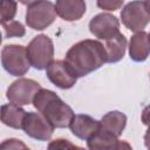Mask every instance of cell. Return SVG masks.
Returning a JSON list of instances; mask_svg holds the SVG:
<instances>
[{
    "instance_id": "6da1fadb",
    "label": "cell",
    "mask_w": 150,
    "mask_h": 150,
    "mask_svg": "<svg viewBox=\"0 0 150 150\" xmlns=\"http://www.w3.org/2000/svg\"><path fill=\"white\" fill-rule=\"evenodd\" d=\"M64 61L77 77H83L107 63L105 48L97 40L86 39L69 48Z\"/></svg>"
},
{
    "instance_id": "7a4b0ae2",
    "label": "cell",
    "mask_w": 150,
    "mask_h": 150,
    "mask_svg": "<svg viewBox=\"0 0 150 150\" xmlns=\"http://www.w3.org/2000/svg\"><path fill=\"white\" fill-rule=\"evenodd\" d=\"M33 105L54 128H67L75 117L73 109L49 89L39 90L33 100Z\"/></svg>"
},
{
    "instance_id": "3957f363",
    "label": "cell",
    "mask_w": 150,
    "mask_h": 150,
    "mask_svg": "<svg viewBox=\"0 0 150 150\" xmlns=\"http://www.w3.org/2000/svg\"><path fill=\"white\" fill-rule=\"evenodd\" d=\"M23 4L27 5L26 23L29 28L42 30L55 21L57 15L55 4L50 1H29Z\"/></svg>"
},
{
    "instance_id": "277c9868",
    "label": "cell",
    "mask_w": 150,
    "mask_h": 150,
    "mask_svg": "<svg viewBox=\"0 0 150 150\" xmlns=\"http://www.w3.org/2000/svg\"><path fill=\"white\" fill-rule=\"evenodd\" d=\"M27 55L30 66L35 69H47V67L54 61V45L52 39L45 34L34 36L27 46Z\"/></svg>"
},
{
    "instance_id": "5b68a950",
    "label": "cell",
    "mask_w": 150,
    "mask_h": 150,
    "mask_svg": "<svg viewBox=\"0 0 150 150\" xmlns=\"http://www.w3.org/2000/svg\"><path fill=\"white\" fill-rule=\"evenodd\" d=\"M1 63L5 70L9 73V75H25L30 67V62L27 55V48L21 45L5 46L1 50Z\"/></svg>"
},
{
    "instance_id": "8992f818",
    "label": "cell",
    "mask_w": 150,
    "mask_h": 150,
    "mask_svg": "<svg viewBox=\"0 0 150 150\" xmlns=\"http://www.w3.org/2000/svg\"><path fill=\"white\" fill-rule=\"evenodd\" d=\"M39 82L32 79H19L14 81L7 89L6 96L11 103H14L19 107L27 105L33 103V100L39 90H41Z\"/></svg>"
},
{
    "instance_id": "52a82bcc",
    "label": "cell",
    "mask_w": 150,
    "mask_h": 150,
    "mask_svg": "<svg viewBox=\"0 0 150 150\" xmlns=\"http://www.w3.org/2000/svg\"><path fill=\"white\" fill-rule=\"evenodd\" d=\"M122 23L131 32H142L150 22V14L148 13L144 1L128 2L121 11Z\"/></svg>"
},
{
    "instance_id": "ba28073f",
    "label": "cell",
    "mask_w": 150,
    "mask_h": 150,
    "mask_svg": "<svg viewBox=\"0 0 150 150\" xmlns=\"http://www.w3.org/2000/svg\"><path fill=\"white\" fill-rule=\"evenodd\" d=\"M22 130L29 137L38 141H49L54 132V127L41 112L29 111L26 114Z\"/></svg>"
},
{
    "instance_id": "9c48e42d",
    "label": "cell",
    "mask_w": 150,
    "mask_h": 150,
    "mask_svg": "<svg viewBox=\"0 0 150 150\" xmlns=\"http://www.w3.org/2000/svg\"><path fill=\"white\" fill-rule=\"evenodd\" d=\"M90 33L100 40H109L120 34L118 19L109 13H100L89 22Z\"/></svg>"
},
{
    "instance_id": "30bf717a",
    "label": "cell",
    "mask_w": 150,
    "mask_h": 150,
    "mask_svg": "<svg viewBox=\"0 0 150 150\" xmlns=\"http://www.w3.org/2000/svg\"><path fill=\"white\" fill-rule=\"evenodd\" d=\"M46 75L53 84L61 89H69L77 81V76L71 71L64 60L53 61L47 67Z\"/></svg>"
},
{
    "instance_id": "8fae6325",
    "label": "cell",
    "mask_w": 150,
    "mask_h": 150,
    "mask_svg": "<svg viewBox=\"0 0 150 150\" xmlns=\"http://www.w3.org/2000/svg\"><path fill=\"white\" fill-rule=\"evenodd\" d=\"M69 128L74 136H76L77 138L88 141L91 136H94L98 131L100 121L93 118L89 115L79 114V115H75Z\"/></svg>"
},
{
    "instance_id": "7c38bea8",
    "label": "cell",
    "mask_w": 150,
    "mask_h": 150,
    "mask_svg": "<svg viewBox=\"0 0 150 150\" xmlns=\"http://www.w3.org/2000/svg\"><path fill=\"white\" fill-rule=\"evenodd\" d=\"M130 59L136 62H143L150 55V40L144 30L135 33L129 41Z\"/></svg>"
},
{
    "instance_id": "4fadbf2b",
    "label": "cell",
    "mask_w": 150,
    "mask_h": 150,
    "mask_svg": "<svg viewBox=\"0 0 150 150\" xmlns=\"http://www.w3.org/2000/svg\"><path fill=\"white\" fill-rule=\"evenodd\" d=\"M55 9L60 18L66 21H76L86 13V2L82 0H59Z\"/></svg>"
},
{
    "instance_id": "5bb4252c",
    "label": "cell",
    "mask_w": 150,
    "mask_h": 150,
    "mask_svg": "<svg viewBox=\"0 0 150 150\" xmlns=\"http://www.w3.org/2000/svg\"><path fill=\"white\" fill-rule=\"evenodd\" d=\"M127 125V116L117 110L107 112L100 121V128L115 137H120Z\"/></svg>"
},
{
    "instance_id": "9a60e30c",
    "label": "cell",
    "mask_w": 150,
    "mask_h": 150,
    "mask_svg": "<svg viewBox=\"0 0 150 150\" xmlns=\"http://www.w3.org/2000/svg\"><path fill=\"white\" fill-rule=\"evenodd\" d=\"M27 111L14 103H7L1 107V122L13 129H22V123Z\"/></svg>"
},
{
    "instance_id": "2e32d148",
    "label": "cell",
    "mask_w": 150,
    "mask_h": 150,
    "mask_svg": "<svg viewBox=\"0 0 150 150\" xmlns=\"http://www.w3.org/2000/svg\"><path fill=\"white\" fill-rule=\"evenodd\" d=\"M127 38L120 33L112 39H109L105 41L104 48H105V54H107V63H115L122 60V57L125 54L127 49Z\"/></svg>"
},
{
    "instance_id": "e0dca14e",
    "label": "cell",
    "mask_w": 150,
    "mask_h": 150,
    "mask_svg": "<svg viewBox=\"0 0 150 150\" xmlns=\"http://www.w3.org/2000/svg\"><path fill=\"white\" fill-rule=\"evenodd\" d=\"M117 141V137L100 128L98 131L87 141V145L89 150H110Z\"/></svg>"
},
{
    "instance_id": "ac0fdd59",
    "label": "cell",
    "mask_w": 150,
    "mask_h": 150,
    "mask_svg": "<svg viewBox=\"0 0 150 150\" xmlns=\"http://www.w3.org/2000/svg\"><path fill=\"white\" fill-rule=\"evenodd\" d=\"M2 29H4V36L6 39L8 38H21L26 34V29L20 21L12 20L6 23H2Z\"/></svg>"
},
{
    "instance_id": "d6986e66",
    "label": "cell",
    "mask_w": 150,
    "mask_h": 150,
    "mask_svg": "<svg viewBox=\"0 0 150 150\" xmlns=\"http://www.w3.org/2000/svg\"><path fill=\"white\" fill-rule=\"evenodd\" d=\"M16 14V2L12 0L0 1V21L1 25L12 21Z\"/></svg>"
},
{
    "instance_id": "ffe728a7",
    "label": "cell",
    "mask_w": 150,
    "mask_h": 150,
    "mask_svg": "<svg viewBox=\"0 0 150 150\" xmlns=\"http://www.w3.org/2000/svg\"><path fill=\"white\" fill-rule=\"evenodd\" d=\"M0 150H30V149L22 141L18 138H8L1 143Z\"/></svg>"
},
{
    "instance_id": "44dd1931",
    "label": "cell",
    "mask_w": 150,
    "mask_h": 150,
    "mask_svg": "<svg viewBox=\"0 0 150 150\" xmlns=\"http://www.w3.org/2000/svg\"><path fill=\"white\" fill-rule=\"evenodd\" d=\"M73 145V143L69 139H64V138H57L52 141L48 146L47 150H68L70 146Z\"/></svg>"
},
{
    "instance_id": "7402d4cb",
    "label": "cell",
    "mask_w": 150,
    "mask_h": 150,
    "mask_svg": "<svg viewBox=\"0 0 150 150\" xmlns=\"http://www.w3.org/2000/svg\"><path fill=\"white\" fill-rule=\"evenodd\" d=\"M97 6L102 9H105V11H116L120 7L123 6V0H118V1H115V0H103V1H97Z\"/></svg>"
},
{
    "instance_id": "603a6c76",
    "label": "cell",
    "mask_w": 150,
    "mask_h": 150,
    "mask_svg": "<svg viewBox=\"0 0 150 150\" xmlns=\"http://www.w3.org/2000/svg\"><path fill=\"white\" fill-rule=\"evenodd\" d=\"M110 150H132L131 145L127 141H117L116 144L110 149Z\"/></svg>"
},
{
    "instance_id": "cb8c5ba5",
    "label": "cell",
    "mask_w": 150,
    "mask_h": 150,
    "mask_svg": "<svg viewBox=\"0 0 150 150\" xmlns=\"http://www.w3.org/2000/svg\"><path fill=\"white\" fill-rule=\"evenodd\" d=\"M142 123L150 128V104L146 105L142 111Z\"/></svg>"
},
{
    "instance_id": "d4e9b609",
    "label": "cell",
    "mask_w": 150,
    "mask_h": 150,
    "mask_svg": "<svg viewBox=\"0 0 150 150\" xmlns=\"http://www.w3.org/2000/svg\"><path fill=\"white\" fill-rule=\"evenodd\" d=\"M144 144L148 148V150H150V128L146 130V132L144 135Z\"/></svg>"
},
{
    "instance_id": "484cf974",
    "label": "cell",
    "mask_w": 150,
    "mask_h": 150,
    "mask_svg": "<svg viewBox=\"0 0 150 150\" xmlns=\"http://www.w3.org/2000/svg\"><path fill=\"white\" fill-rule=\"evenodd\" d=\"M68 150H86V149H84V148H81V146H77V145H74V144H73V145H71V146H70Z\"/></svg>"
},
{
    "instance_id": "4316f807",
    "label": "cell",
    "mask_w": 150,
    "mask_h": 150,
    "mask_svg": "<svg viewBox=\"0 0 150 150\" xmlns=\"http://www.w3.org/2000/svg\"><path fill=\"white\" fill-rule=\"evenodd\" d=\"M144 5H145V8H146L148 13L150 14V1H144Z\"/></svg>"
},
{
    "instance_id": "83f0119b",
    "label": "cell",
    "mask_w": 150,
    "mask_h": 150,
    "mask_svg": "<svg viewBox=\"0 0 150 150\" xmlns=\"http://www.w3.org/2000/svg\"><path fill=\"white\" fill-rule=\"evenodd\" d=\"M148 35H149V40H150V33H148Z\"/></svg>"
}]
</instances>
